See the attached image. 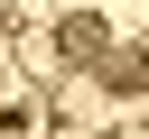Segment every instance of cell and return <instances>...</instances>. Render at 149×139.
<instances>
[{
  "label": "cell",
  "mask_w": 149,
  "mask_h": 139,
  "mask_svg": "<svg viewBox=\"0 0 149 139\" xmlns=\"http://www.w3.org/2000/svg\"><path fill=\"white\" fill-rule=\"evenodd\" d=\"M102 93H149V46H102Z\"/></svg>",
  "instance_id": "1"
},
{
  "label": "cell",
  "mask_w": 149,
  "mask_h": 139,
  "mask_svg": "<svg viewBox=\"0 0 149 139\" xmlns=\"http://www.w3.org/2000/svg\"><path fill=\"white\" fill-rule=\"evenodd\" d=\"M102 46H112V37H102V19H84V9H74V19H56V56H65V65H93Z\"/></svg>",
  "instance_id": "2"
}]
</instances>
